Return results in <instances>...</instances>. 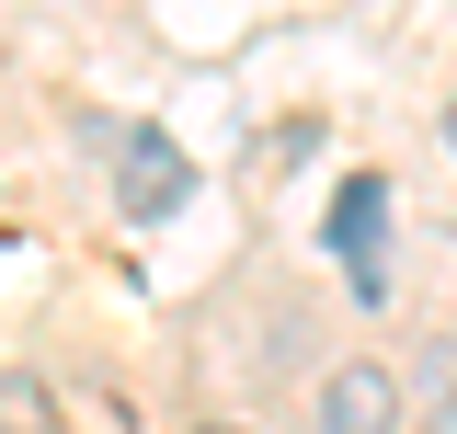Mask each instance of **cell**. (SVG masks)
Returning a JSON list of instances; mask_svg holds the SVG:
<instances>
[{"mask_svg":"<svg viewBox=\"0 0 457 434\" xmlns=\"http://www.w3.org/2000/svg\"><path fill=\"white\" fill-rule=\"evenodd\" d=\"M114 161V206L137 217V229H161V217L195 206V161H183V138L171 126H92Z\"/></svg>","mask_w":457,"mask_h":434,"instance_id":"6da1fadb","label":"cell"},{"mask_svg":"<svg viewBox=\"0 0 457 434\" xmlns=\"http://www.w3.org/2000/svg\"><path fill=\"white\" fill-rule=\"evenodd\" d=\"M320 240H332V263L354 274V297H366V309H389V183H378V171H343Z\"/></svg>","mask_w":457,"mask_h":434,"instance_id":"7a4b0ae2","label":"cell"},{"mask_svg":"<svg viewBox=\"0 0 457 434\" xmlns=\"http://www.w3.org/2000/svg\"><path fill=\"white\" fill-rule=\"evenodd\" d=\"M309 434H400V378H389V366H332Z\"/></svg>","mask_w":457,"mask_h":434,"instance_id":"3957f363","label":"cell"},{"mask_svg":"<svg viewBox=\"0 0 457 434\" xmlns=\"http://www.w3.org/2000/svg\"><path fill=\"white\" fill-rule=\"evenodd\" d=\"M411 400H423V434H457V343L411 355Z\"/></svg>","mask_w":457,"mask_h":434,"instance_id":"277c9868","label":"cell"},{"mask_svg":"<svg viewBox=\"0 0 457 434\" xmlns=\"http://www.w3.org/2000/svg\"><path fill=\"white\" fill-rule=\"evenodd\" d=\"M0 434H57V412H46V388H35V378L0 388Z\"/></svg>","mask_w":457,"mask_h":434,"instance_id":"5b68a950","label":"cell"},{"mask_svg":"<svg viewBox=\"0 0 457 434\" xmlns=\"http://www.w3.org/2000/svg\"><path fill=\"white\" fill-rule=\"evenodd\" d=\"M195 434H252V423H195Z\"/></svg>","mask_w":457,"mask_h":434,"instance_id":"8992f818","label":"cell"},{"mask_svg":"<svg viewBox=\"0 0 457 434\" xmlns=\"http://www.w3.org/2000/svg\"><path fill=\"white\" fill-rule=\"evenodd\" d=\"M446 149H457V104H446Z\"/></svg>","mask_w":457,"mask_h":434,"instance_id":"52a82bcc","label":"cell"}]
</instances>
